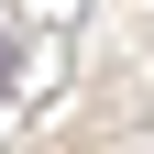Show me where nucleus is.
<instances>
[{
    "label": "nucleus",
    "mask_w": 154,
    "mask_h": 154,
    "mask_svg": "<svg viewBox=\"0 0 154 154\" xmlns=\"http://www.w3.org/2000/svg\"><path fill=\"white\" fill-rule=\"evenodd\" d=\"M0 88H11V33H0Z\"/></svg>",
    "instance_id": "nucleus-1"
}]
</instances>
